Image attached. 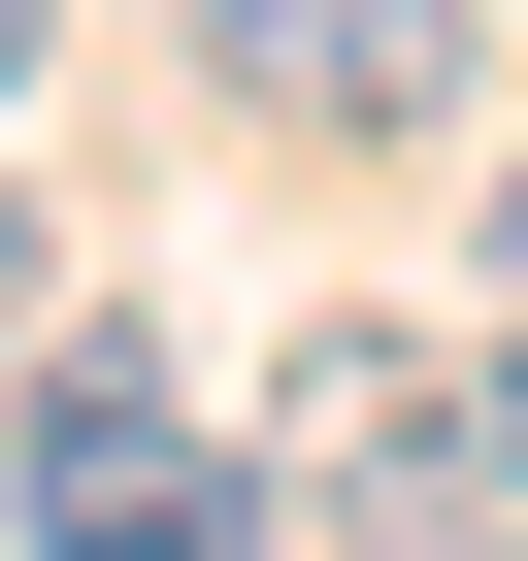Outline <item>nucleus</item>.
Returning a JSON list of instances; mask_svg holds the SVG:
<instances>
[{
    "label": "nucleus",
    "mask_w": 528,
    "mask_h": 561,
    "mask_svg": "<svg viewBox=\"0 0 528 561\" xmlns=\"http://www.w3.org/2000/svg\"><path fill=\"white\" fill-rule=\"evenodd\" d=\"M0 528H34V561H264V462H231L133 331H67L34 397H0Z\"/></svg>",
    "instance_id": "nucleus-1"
},
{
    "label": "nucleus",
    "mask_w": 528,
    "mask_h": 561,
    "mask_svg": "<svg viewBox=\"0 0 528 561\" xmlns=\"http://www.w3.org/2000/svg\"><path fill=\"white\" fill-rule=\"evenodd\" d=\"M298 397H331V430H298V561H528V462H495V397H429L397 331H331Z\"/></svg>",
    "instance_id": "nucleus-2"
},
{
    "label": "nucleus",
    "mask_w": 528,
    "mask_h": 561,
    "mask_svg": "<svg viewBox=\"0 0 528 561\" xmlns=\"http://www.w3.org/2000/svg\"><path fill=\"white\" fill-rule=\"evenodd\" d=\"M198 100L231 133H462L495 34H462V0H198Z\"/></svg>",
    "instance_id": "nucleus-3"
},
{
    "label": "nucleus",
    "mask_w": 528,
    "mask_h": 561,
    "mask_svg": "<svg viewBox=\"0 0 528 561\" xmlns=\"http://www.w3.org/2000/svg\"><path fill=\"white\" fill-rule=\"evenodd\" d=\"M0 331H34V165H0Z\"/></svg>",
    "instance_id": "nucleus-4"
},
{
    "label": "nucleus",
    "mask_w": 528,
    "mask_h": 561,
    "mask_svg": "<svg viewBox=\"0 0 528 561\" xmlns=\"http://www.w3.org/2000/svg\"><path fill=\"white\" fill-rule=\"evenodd\" d=\"M495 462H528V331H495Z\"/></svg>",
    "instance_id": "nucleus-5"
},
{
    "label": "nucleus",
    "mask_w": 528,
    "mask_h": 561,
    "mask_svg": "<svg viewBox=\"0 0 528 561\" xmlns=\"http://www.w3.org/2000/svg\"><path fill=\"white\" fill-rule=\"evenodd\" d=\"M0 67H34V0H0Z\"/></svg>",
    "instance_id": "nucleus-6"
},
{
    "label": "nucleus",
    "mask_w": 528,
    "mask_h": 561,
    "mask_svg": "<svg viewBox=\"0 0 528 561\" xmlns=\"http://www.w3.org/2000/svg\"><path fill=\"white\" fill-rule=\"evenodd\" d=\"M495 231H528V165H495Z\"/></svg>",
    "instance_id": "nucleus-7"
}]
</instances>
